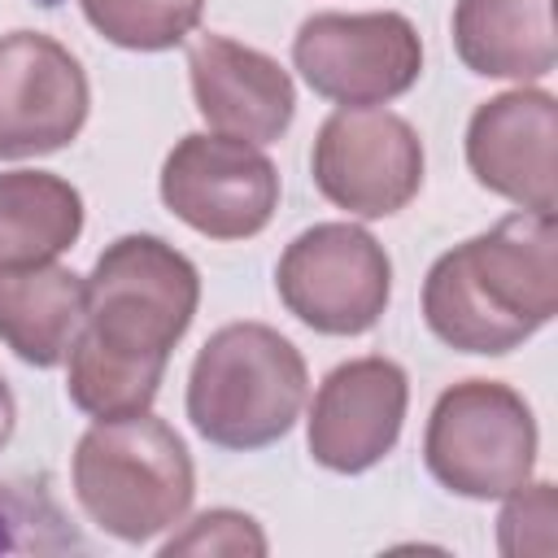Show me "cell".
I'll return each instance as SVG.
<instances>
[{
  "instance_id": "1",
  "label": "cell",
  "mask_w": 558,
  "mask_h": 558,
  "mask_svg": "<svg viewBox=\"0 0 558 558\" xmlns=\"http://www.w3.org/2000/svg\"><path fill=\"white\" fill-rule=\"evenodd\" d=\"M558 314L554 214L519 209L436 257L423 283L427 327L462 353H510Z\"/></svg>"
},
{
  "instance_id": "2",
  "label": "cell",
  "mask_w": 558,
  "mask_h": 558,
  "mask_svg": "<svg viewBox=\"0 0 558 558\" xmlns=\"http://www.w3.org/2000/svg\"><path fill=\"white\" fill-rule=\"evenodd\" d=\"M74 493L92 523L118 541H153L174 527L192 497L196 471L179 432L140 410L122 418H96L74 449Z\"/></svg>"
},
{
  "instance_id": "3",
  "label": "cell",
  "mask_w": 558,
  "mask_h": 558,
  "mask_svg": "<svg viewBox=\"0 0 558 558\" xmlns=\"http://www.w3.org/2000/svg\"><path fill=\"white\" fill-rule=\"evenodd\" d=\"M310 392L305 357L266 323L218 327L187 375V418L222 449H262L292 432Z\"/></svg>"
},
{
  "instance_id": "4",
  "label": "cell",
  "mask_w": 558,
  "mask_h": 558,
  "mask_svg": "<svg viewBox=\"0 0 558 558\" xmlns=\"http://www.w3.org/2000/svg\"><path fill=\"white\" fill-rule=\"evenodd\" d=\"M201 301L196 266L157 235L113 240L87 275L83 336L109 353L166 366Z\"/></svg>"
},
{
  "instance_id": "5",
  "label": "cell",
  "mask_w": 558,
  "mask_h": 558,
  "mask_svg": "<svg viewBox=\"0 0 558 558\" xmlns=\"http://www.w3.org/2000/svg\"><path fill=\"white\" fill-rule=\"evenodd\" d=\"M423 458L458 497H506L532 480L536 418L514 388L497 379H462L432 405Z\"/></svg>"
},
{
  "instance_id": "6",
  "label": "cell",
  "mask_w": 558,
  "mask_h": 558,
  "mask_svg": "<svg viewBox=\"0 0 558 558\" xmlns=\"http://www.w3.org/2000/svg\"><path fill=\"white\" fill-rule=\"evenodd\" d=\"M279 301L323 336H362L379 323L392 292L384 244L353 222H318L301 231L275 270Z\"/></svg>"
},
{
  "instance_id": "7",
  "label": "cell",
  "mask_w": 558,
  "mask_h": 558,
  "mask_svg": "<svg viewBox=\"0 0 558 558\" xmlns=\"http://www.w3.org/2000/svg\"><path fill=\"white\" fill-rule=\"evenodd\" d=\"M310 170L331 205L357 218H388L423 187V140L401 113L344 105L318 126Z\"/></svg>"
},
{
  "instance_id": "8",
  "label": "cell",
  "mask_w": 558,
  "mask_h": 558,
  "mask_svg": "<svg viewBox=\"0 0 558 558\" xmlns=\"http://www.w3.org/2000/svg\"><path fill=\"white\" fill-rule=\"evenodd\" d=\"M292 61L336 105H384L418 83L423 44L405 13H314L292 39Z\"/></svg>"
},
{
  "instance_id": "9",
  "label": "cell",
  "mask_w": 558,
  "mask_h": 558,
  "mask_svg": "<svg viewBox=\"0 0 558 558\" xmlns=\"http://www.w3.org/2000/svg\"><path fill=\"white\" fill-rule=\"evenodd\" d=\"M161 201L209 240H248L275 218L279 170L257 144L196 131L170 148Z\"/></svg>"
},
{
  "instance_id": "10",
  "label": "cell",
  "mask_w": 558,
  "mask_h": 558,
  "mask_svg": "<svg viewBox=\"0 0 558 558\" xmlns=\"http://www.w3.org/2000/svg\"><path fill=\"white\" fill-rule=\"evenodd\" d=\"M87 74L44 31L0 35V161L65 148L87 122Z\"/></svg>"
},
{
  "instance_id": "11",
  "label": "cell",
  "mask_w": 558,
  "mask_h": 558,
  "mask_svg": "<svg viewBox=\"0 0 558 558\" xmlns=\"http://www.w3.org/2000/svg\"><path fill=\"white\" fill-rule=\"evenodd\" d=\"M405 401H410V384L392 357L371 353L336 366L318 384L310 410L314 462L340 475H357L384 462L401 436Z\"/></svg>"
},
{
  "instance_id": "12",
  "label": "cell",
  "mask_w": 558,
  "mask_h": 558,
  "mask_svg": "<svg viewBox=\"0 0 558 558\" xmlns=\"http://www.w3.org/2000/svg\"><path fill=\"white\" fill-rule=\"evenodd\" d=\"M558 105L541 87H514L484 100L466 126V166L480 187L532 214H554Z\"/></svg>"
},
{
  "instance_id": "13",
  "label": "cell",
  "mask_w": 558,
  "mask_h": 558,
  "mask_svg": "<svg viewBox=\"0 0 558 558\" xmlns=\"http://www.w3.org/2000/svg\"><path fill=\"white\" fill-rule=\"evenodd\" d=\"M187 74L201 118L231 140L270 144L288 131L296 113V92L288 70L227 35H196L187 48Z\"/></svg>"
},
{
  "instance_id": "14",
  "label": "cell",
  "mask_w": 558,
  "mask_h": 558,
  "mask_svg": "<svg viewBox=\"0 0 558 558\" xmlns=\"http://www.w3.org/2000/svg\"><path fill=\"white\" fill-rule=\"evenodd\" d=\"M87 318V279L57 266L0 270V340L31 366L65 362Z\"/></svg>"
},
{
  "instance_id": "15",
  "label": "cell",
  "mask_w": 558,
  "mask_h": 558,
  "mask_svg": "<svg viewBox=\"0 0 558 558\" xmlns=\"http://www.w3.org/2000/svg\"><path fill=\"white\" fill-rule=\"evenodd\" d=\"M453 48L484 78H541L554 70V0H458Z\"/></svg>"
},
{
  "instance_id": "16",
  "label": "cell",
  "mask_w": 558,
  "mask_h": 558,
  "mask_svg": "<svg viewBox=\"0 0 558 558\" xmlns=\"http://www.w3.org/2000/svg\"><path fill=\"white\" fill-rule=\"evenodd\" d=\"M83 231V196L48 170L0 174V270L39 266Z\"/></svg>"
},
{
  "instance_id": "17",
  "label": "cell",
  "mask_w": 558,
  "mask_h": 558,
  "mask_svg": "<svg viewBox=\"0 0 558 558\" xmlns=\"http://www.w3.org/2000/svg\"><path fill=\"white\" fill-rule=\"evenodd\" d=\"M65 357H70L65 392L92 418H122V414L148 410L157 388H161V375H166V366L109 353V349L92 344L83 331H78V340L70 344Z\"/></svg>"
},
{
  "instance_id": "18",
  "label": "cell",
  "mask_w": 558,
  "mask_h": 558,
  "mask_svg": "<svg viewBox=\"0 0 558 558\" xmlns=\"http://www.w3.org/2000/svg\"><path fill=\"white\" fill-rule=\"evenodd\" d=\"M87 22L118 48L161 52L201 26V0H78Z\"/></svg>"
},
{
  "instance_id": "19",
  "label": "cell",
  "mask_w": 558,
  "mask_h": 558,
  "mask_svg": "<svg viewBox=\"0 0 558 558\" xmlns=\"http://www.w3.org/2000/svg\"><path fill=\"white\" fill-rule=\"evenodd\" d=\"M78 549L61 506L39 480H0V554Z\"/></svg>"
},
{
  "instance_id": "20",
  "label": "cell",
  "mask_w": 558,
  "mask_h": 558,
  "mask_svg": "<svg viewBox=\"0 0 558 558\" xmlns=\"http://www.w3.org/2000/svg\"><path fill=\"white\" fill-rule=\"evenodd\" d=\"M506 510L497 519V545L510 558H554L558 549V493L549 480L519 484L506 493Z\"/></svg>"
},
{
  "instance_id": "21",
  "label": "cell",
  "mask_w": 558,
  "mask_h": 558,
  "mask_svg": "<svg viewBox=\"0 0 558 558\" xmlns=\"http://www.w3.org/2000/svg\"><path fill=\"white\" fill-rule=\"evenodd\" d=\"M161 554L166 558L174 554H266V536L240 510H209L183 536H170Z\"/></svg>"
},
{
  "instance_id": "22",
  "label": "cell",
  "mask_w": 558,
  "mask_h": 558,
  "mask_svg": "<svg viewBox=\"0 0 558 558\" xmlns=\"http://www.w3.org/2000/svg\"><path fill=\"white\" fill-rule=\"evenodd\" d=\"M13 423H17V405H13V392H9V384H4V375H0V449H4L9 436H13Z\"/></svg>"
}]
</instances>
